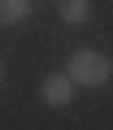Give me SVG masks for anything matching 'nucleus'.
Returning a JSON list of instances; mask_svg holds the SVG:
<instances>
[{
  "mask_svg": "<svg viewBox=\"0 0 113 130\" xmlns=\"http://www.w3.org/2000/svg\"><path fill=\"white\" fill-rule=\"evenodd\" d=\"M65 74L74 87H104L113 78V61L104 52H91V48H78L70 61H65Z\"/></svg>",
  "mask_w": 113,
  "mask_h": 130,
  "instance_id": "obj_1",
  "label": "nucleus"
},
{
  "mask_svg": "<svg viewBox=\"0 0 113 130\" xmlns=\"http://www.w3.org/2000/svg\"><path fill=\"white\" fill-rule=\"evenodd\" d=\"M39 91H44V104L65 108V104H70V95H74V83H70V74H48Z\"/></svg>",
  "mask_w": 113,
  "mask_h": 130,
  "instance_id": "obj_2",
  "label": "nucleus"
},
{
  "mask_svg": "<svg viewBox=\"0 0 113 130\" xmlns=\"http://www.w3.org/2000/svg\"><path fill=\"white\" fill-rule=\"evenodd\" d=\"M22 18H31V0H0V26H18Z\"/></svg>",
  "mask_w": 113,
  "mask_h": 130,
  "instance_id": "obj_3",
  "label": "nucleus"
},
{
  "mask_svg": "<svg viewBox=\"0 0 113 130\" xmlns=\"http://www.w3.org/2000/svg\"><path fill=\"white\" fill-rule=\"evenodd\" d=\"M87 18H91V0H61V22L83 26Z\"/></svg>",
  "mask_w": 113,
  "mask_h": 130,
  "instance_id": "obj_4",
  "label": "nucleus"
},
{
  "mask_svg": "<svg viewBox=\"0 0 113 130\" xmlns=\"http://www.w3.org/2000/svg\"><path fill=\"white\" fill-rule=\"evenodd\" d=\"M0 78H5V70H0Z\"/></svg>",
  "mask_w": 113,
  "mask_h": 130,
  "instance_id": "obj_5",
  "label": "nucleus"
}]
</instances>
